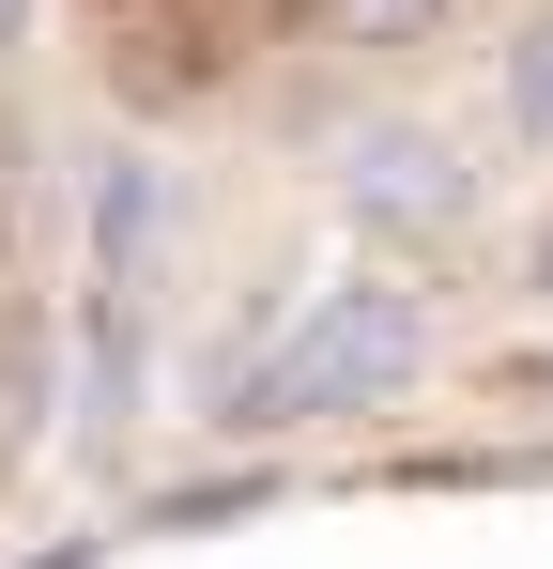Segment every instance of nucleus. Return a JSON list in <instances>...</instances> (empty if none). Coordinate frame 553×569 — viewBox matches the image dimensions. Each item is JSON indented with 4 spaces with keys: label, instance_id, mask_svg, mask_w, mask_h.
<instances>
[{
    "label": "nucleus",
    "instance_id": "nucleus-1",
    "mask_svg": "<svg viewBox=\"0 0 553 569\" xmlns=\"http://www.w3.org/2000/svg\"><path fill=\"white\" fill-rule=\"evenodd\" d=\"M292 16H323V0H108V31H139V47H170V62H247Z\"/></svg>",
    "mask_w": 553,
    "mask_h": 569
}]
</instances>
